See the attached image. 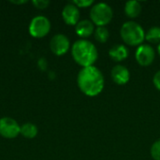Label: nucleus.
<instances>
[{
  "instance_id": "nucleus-17",
  "label": "nucleus",
  "mask_w": 160,
  "mask_h": 160,
  "mask_svg": "<svg viewBox=\"0 0 160 160\" xmlns=\"http://www.w3.org/2000/svg\"><path fill=\"white\" fill-rule=\"evenodd\" d=\"M151 156L155 160H160V140L154 142L151 147Z\"/></svg>"
},
{
  "instance_id": "nucleus-21",
  "label": "nucleus",
  "mask_w": 160,
  "mask_h": 160,
  "mask_svg": "<svg viewBox=\"0 0 160 160\" xmlns=\"http://www.w3.org/2000/svg\"><path fill=\"white\" fill-rule=\"evenodd\" d=\"M11 3H13V4H24V3H26V1H18V2L11 1Z\"/></svg>"
},
{
  "instance_id": "nucleus-4",
  "label": "nucleus",
  "mask_w": 160,
  "mask_h": 160,
  "mask_svg": "<svg viewBox=\"0 0 160 160\" xmlns=\"http://www.w3.org/2000/svg\"><path fill=\"white\" fill-rule=\"evenodd\" d=\"M112 9L106 3H98L94 5L90 10L91 22L98 26H105L110 23L112 19Z\"/></svg>"
},
{
  "instance_id": "nucleus-12",
  "label": "nucleus",
  "mask_w": 160,
  "mask_h": 160,
  "mask_svg": "<svg viewBox=\"0 0 160 160\" xmlns=\"http://www.w3.org/2000/svg\"><path fill=\"white\" fill-rule=\"evenodd\" d=\"M109 55H110V57L113 61L121 62V61H124L125 59L128 58V50L123 44H116V45H113L110 49Z\"/></svg>"
},
{
  "instance_id": "nucleus-16",
  "label": "nucleus",
  "mask_w": 160,
  "mask_h": 160,
  "mask_svg": "<svg viewBox=\"0 0 160 160\" xmlns=\"http://www.w3.org/2000/svg\"><path fill=\"white\" fill-rule=\"evenodd\" d=\"M95 38L100 42V43H105L109 39V31L105 26H98L97 29H95Z\"/></svg>"
},
{
  "instance_id": "nucleus-3",
  "label": "nucleus",
  "mask_w": 160,
  "mask_h": 160,
  "mask_svg": "<svg viewBox=\"0 0 160 160\" xmlns=\"http://www.w3.org/2000/svg\"><path fill=\"white\" fill-rule=\"evenodd\" d=\"M120 35L123 41L130 46H140L145 39L143 28L136 22H125L120 30Z\"/></svg>"
},
{
  "instance_id": "nucleus-6",
  "label": "nucleus",
  "mask_w": 160,
  "mask_h": 160,
  "mask_svg": "<svg viewBox=\"0 0 160 160\" xmlns=\"http://www.w3.org/2000/svg\"><path fill=\"white\" fill-rule=\"evenodd\" d=\"M21 134V126L10 117L0 118V135L6 139H14Z\"/></svg>"
},
{
  "instance_id": "nucleus-19",
  "label": "nucleus",
  "mask_w": 160,
  "mask_h": 160,
  "mask_svg": "<svg viewBox=\"0 0 160 160\" xmlns=\"http://www.w3.org/2000/svg\"><path fill=\"white\" fill-rule=\"evenodd\" d=\"M32 4L39 9H44L50 5V1L48 0H34L32 1Z\"/></svg>"
},
{
  "instance_id": "nucleus-8",
  "label": "nucleus",
  "mask_w": 160,
  "mask_h": 160,
  "mask_svg": "<svg viewBox=\"0 0 160 160\" xmlns=\"http://www.w3.org/2000/svg\"><path fill=\"white\" fill-rule=\"evenodd\" d=\"M50 48L55 55H64L70 48L69 39L64 34H56L50 41Z\"/></svg>"
},
{
  "instance_id": "nucleus-14",
  "label": "nucleus",
  "mask_w": 160,
  "mask_h": 160,
  "mask_svg": "<svg viewBox=\"0 0 160 160\" xmlns=\"http://www.w3.org/2000/svg\"><path fill=\"white\" fill-rule=\"evenodd\" d=\"M38 128L32 123H25L21 127V134L26 139H33L38 135Z\"/></svg>"
},
{
  "instance_id": "nucleus-1",
  "label": "nucleus",
  "mask_w": 160,
  "mask_h": 160,
  "mask_svg": "<svg viewBox=\"0 0 160 160\" xmlns=\"http://www.w3.org/2000/svg\"><path fill=\"white\" fill-rule=\"evenodd\" d=\"M77 83L84 95L96 97L104 88V77L101 71L94 66L82 68L78 74Z\"/></svg>"
},
{
  "instance_id": "nucleus-11",
  "label": "nucleus",
  "mask_w": 160,
  "mask_h": 160,
  "mask_svg": "<svg viewBox=\"0 0 160 160\" xmlns=\"http://www.w3.org/2000/svg\"><path fill=\"white\" fill-rule=\"evenodd\" d=\"M75 30L79 37L85 39V38H88L95 33V24L90 20H82L76 24Z\"/></svg>"
},
{
  "instance_id": "nucleus-18",
  "label": "nucleus",
  "mask_w": 160,
  "mask_h": 160,
  "mask_svg": "<svg viewBox=\"0 0 160 160\" xmlns=\"http://www.w3.org/2000/svg\"><path fill=\"white\" fill-rule=\"evenodd\" d=\"M78 8H88L94 4L93 0H75L72 2Z\"/></svg>"
},
{
  "instance_id": "nucleus-20",
  "label": "nucleus",
  "mask_w": 160,
  "mask_h": 160,
  "mask_svg": "<svg viewBox=\"0 0 160 160\" xmlns=\"http://www.w3.org/2000/svg\"><path fill=\"white\" fill-rule=\"evenodd\" d=\"M153 82H154L156 88L160 91V70L155 74V76L153 78Z\"/></svg>"
},
{
  "instance_id": "nucleus-13",
  "label": "nucleus",
  "mask_w": 160,
  "mask_h": 160,
  "mask_svg": "<svg viewBox=\"0 0 160 160\" xmlns=\"http://www.w3.org/2000/svg\"><path fill=\"white\" fill-rule=\"evenodd\" d=\"M142 11L141 3L138 1H128L125 5V13L129 18H137Z\"/></svg>"
},
{
  "instance_id": "nucleus-7",
  "label": "nucleus",
  "mask_w": 160,
  "mask_h": 160,
  "mask_svg": "<svg viewBox=\"0 0 160 160\" xmlns=\"http://www.w3.org/2000/svg\"><path fill=\"white\" fill-rule=\"evenodd\" d=\"M156 52L154 48L149 44L140 45L135 52V58L139 65L142 67L150 66L155 60Z\"/></svg>"
},
{
  "instance_id": "nucleus-9",
  "label": "nucleus",
  "mask_w": 160,
  "mask_h": 160,
  "mask_svg": "<svg viewBox=\"0 0 160 160\" xmlns=\"http://www.w3.org/2000/svg\"><path fill=\"white\" fill-rule=\"evenodd\" d=\"M62 17L64 22L68 25H76L80 19V10L72 2L67 4L62 10Z\"/></svg>"
},
{
  "instance_id": "nucleus-5",
  "label": "nucleus",
  "mask_w": 160,
  "mask_h": 160,
  "mask_svg": "<svg viewBox=\"0 0 160 160\" xmlns=\"http://www.w3.org/2000/svg\"><path fill=\"white\" fill-rule=\"evenodd\" d=\"M29 33L32 37L37 38H41L47 36L51 30V22L50 20L42 15L34 17L28 27Z\"/></svg>"
},
{
  "instance_id": "nucleus-2",
  "label": "nucleus",
  "mask_w": 160,
  "mask_h": 160,
  "mask_svg": "<svg viewBox=\"0 0 160 160\" xmlns=\"http://www.w3.org/2000/svg\"><path fill=\"white\" fill-rule=\"evenodd\" d=\"M74 61L82 68L94 66L98 57L97 47L87 39H78L71 47Z\"/></svg>"
},
{
  "instance_id": "nucleus-15",
  "label": "nucleus",
  "mask_w": 160,
  "mask_h": 160,
  "mask_svg": "<svg viewBox=\"0 0 160 160\" xmlns=\"http://www.w3.org/2000/svg\"><path fill=\"white\" fill-rule=\"evenodd\" d=\"M145 39L150 43H160V27H151L145 34Z\"/></svg>"
},
{
  "instance_id": "nucleus-10",
  "label": "nucleus",
  "mask_w": 160,
  "mask_h": 160,
  "mask_svg": "<svg viewBox=\"0 0 160 160\" xmlns=\"http://www.w3.org/2000/svg\"><path fill=\"white\" fill-rule=\"evenodd\" d=\"M111 75L112 81L119 85H124L128 83L130 79L129 70L128 69V68H126L123 65H117L113 67Z\"/></svg>"
},
{
  "instance_id": "nucleus-22",
  "label": "nucleus",
  "mask_w": 160,
  "mask_h": 160,
  "mask_svg": "<svg viewBox=\"0 0 160 160\" xmlns=\"http://www.w3.org/2000/svg\"><path fill=\"white\" fill-rule=\"evenodd\" d=\"M158 53H159L160 55V43L158 44Z\"/></svg>"
}]
</instances>
